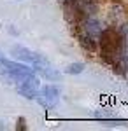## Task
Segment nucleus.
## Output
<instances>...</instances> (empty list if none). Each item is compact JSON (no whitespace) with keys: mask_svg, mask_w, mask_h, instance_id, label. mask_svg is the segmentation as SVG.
Listing matches in <instances>:
<instances>
[{"mask_svg":"<svg viewBox=\"0 0 128 131\" xmlns=\"http://www.w3.org/2000/svg\"><path fill=\"white\" fill-rule=\"evenodd\" d=\"M100 44H102V54L104 56H116V51L121 46V39L116 31L105 30L100 33Z\"/></svg>","mask_w":128,"mask_h":131,"instance_id":"1","label":"nucleus"},{"mask_svg":"<svg viewBox=\"0 0 128 131\" xmlns=\"http://www.w3.org/2000/svg\"><path fill=\"white\" fill-rule=\"evenodd\" d=\"M12 56H14V58H18V60H23V61H28V63H33L35 67L48 65V60H46V58H42L40 54H37V52H32V51L25 49V47H21V46L12 47Z\"/></svg>","mask_w":128,"mask_h":131,"instance_id":"2","label":"nucleus"},{"mask_svg":"<svg viewBox=\"0 0 128 131\" xmlns=\"http://www.w3.org/2000/svg\"><path fill=\"white\" fill-rule=\"evenodd\" d=\"M37 98H39L42 107L53 108V107H56V103H58V89L53 88V86H46V88H42V91H40V94Z\"/></svg>","mask_w":128,"mask_h":131,"instance_id":"3","label":"nucleus"},{"mask_svg":"<svg viewBox=\"0 0 128 131\" xmlns=\"http://www.w3.org/2000/svg\"><path fill=\"white\" fill-rule=\"evenodd\" d=\"M18 91H20L21 94L25 96V98H37V91H39V82L35 77H30L26 81H23L18 84Z\"/></svg>","mask_w":128,"mask_h":131,"instance_id":"4","label":"nucleus"},{"mask_svg":"<svg viewBox=\"0 0 128 131\" xmlns=\"http://www.w3.org/2000/svg\"><path fill=\"white\" fill-rule=\"evenodd\" d=\"M79 42H81V46H83L84 49L95 51V40H93V37H91L89 33H83V35L79 37Z\"/></svg>","mask_w":128,"mask_h":131,"instance_id":"5","label":"nucleus"},{"mask_svg":"<svg viewBox=\"0 0 128 131\" xmlns=\"http://www.w3.org/2000/svg\"><path fill=\"white\" fill-rule=\"evenodd\" d=\"M86 33H89L91 37H98L100 33H102V30H100V26H98V21H95V19L86 21Z\"/></svg>","mask_w":128,"mask_h":131,"instance_id":"6","label":"nucleus"},{"mask_svg":"<svg viewBox=\"0 0 128 131\" xmlns=\"http://www.w3.org/2000/svg\"><path fill=\"white\" fill-rule=\"evenodd\" d=\"M83 70H84L83 63H74V65H70L69 68H67V73H81Z\"/></svg>","mask_w":128,"mask_h":131,"instance_id":"7","label":"nucleus"},{"mask_svg":"<svg viewBox=\"0 0 128 131\" xmlns=\"http://www.w3.org/2000/svg\"><path fill=\"white\" fill-rule=\"evenodd\" d=\"M16 128H18V129H26V126H25V119H23V117H20V119H18V126H16Z\"/></svg>","mask_w":128,"mask_h":131,"instance_id":"8","label":"nucleus"},{"mask_svg":"<svg viewBox=\"0 0 128 131\" xmlns=\"http://www.w3.org/2000/svg\"><path fill=\"white\" fill-rule=\"evenodd\" d=\"M125 68H126V72H128V61H125Z\"/></svg>","mask_w":128,"mask_h":131,"instance_id":"9","label":"nucleus"},{"mask_svg":"<svg viewBox=\"0 0 128 131\" xmlns=\"http://www.w3.org/2000/svg\"><path fill=\"white\" fill-rule=\"evenodd\" d=\"M2 61H4V58H2V54H0V63H2Z\"/></svg>","mask_w":128,"mask_h":131,"instance_id":"10","label":"nucleus"}]
</instances>
